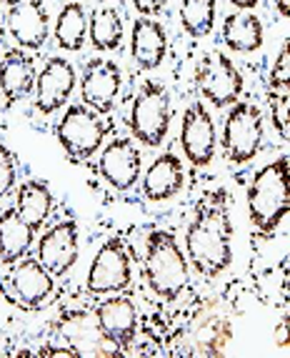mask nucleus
<instances>
[{"label": "nucleus", "instance_id": "obj_14", "mask_svg": "<svg viewBox=\"0 0 290 358\" xmlns=\"http://www.w3.org/2000/svg\"><path fill=\"white\" fill-rule=\"evenodd\" d=\"M48 10L43 0H23L18 6H10L6 15L8 33L20 48L38 50L48 41Z\"/></svg>", "mask_w": 290, "mask_h": 358}, {"label": "nucleus", "instance_id": "obj_1", "mask_svg": "<svg viewBox=\"0 0 290 358\" xmlns=\"http://www.w3.org/2000/svg\"><path fill=\"white\" fill-rule=\"evenodd\" d=\"M233 226L228 210V193L213 188L201 196L196 215L185 231V253L193 268L205 278L223 273L233 261Z\"/></svg>", "mask_w": 290, "mask_h": 358}, {"label": "nucleus", "instance_id": "obj_22", "mask_svg": "<svg viewBox=\"0 0 290 358\" xmlns=\"http://www.w3.org/2000/svg\"><path fill=\"white\" fill-rule=\"evenodd\" d=\"M15 210L33 231H41L53 210V193L45 180H25L15 196Z\"/></svg>", "mask_w": 290, "mask_h": 358}, {"label": "nucleus", "instance_id": "obj_19", "mask_svg": "<svg viewBox=\"0 0 290 358\" xmlns=\"http://www.w3.org/2000/svg\"><path fill=\"white\" fill-rule=\"evenodd\" d=\"M231 341V321L218 310V306L210 303L193 321V348L188 353L193 356H218Z\"/></svg>", "mask_w": 290, "mask_h": 358}, {"label": "nucleus", "instance_id": "obj_10", "mask_svg": "<svg viewBox=\"0 0 290 358\" xmlns=\"http://www.w3.org/2000/svg\"><path fill=\"white\" fill-rule=\"evenodd\" d=\"M215 123L208 113V108L201 101L185 110L183 123H180V145H183L185 158L190 161V166L205 168L210 166L215 155Z\"/></svg>", "mask_w": 290, "mask_h": 358}, {"label": "nucleus", "instance_id": "obj_21", "mask_svg": "<svg viewBox=\"0 0 290 358\" xmlns=\"http://www.w3.org/2000/svg\"><path fill=\"white\" fill-rule=\"evenodd\" d=\"M36 63L25 50H6L0 60V93L8 103H18L36 88Z\"/></svg>", "mask_w": 290, "mask_h": 358}, {"label": "nucleus", "instance_id": "obj_3", "mask_svg": "<svg viewBox=\"0 0 290 358\" xmlns=\"http://www.w3.org/2000/svg\"><path fill=\"white\" fill-rule=\"evenodd\" d=\"M145 278L160 301H175L188 286V261L175 236L153 231L145 243Z\"/></svg>", "mask_w": 290, "mask_h": 358}, {"label": "nucleus", "instance_id": "obj_13", "mask_svg": "<svg viewBox=\"0 0 290 358\" xmlns=\"http://www.w3.org/2000/svg\"><path fill=\"white\" fill-rule=\"evenodd\" d=\"M78 83L75 68L66 58H48L43 71L36 80V108L43 115H50L66 106V101L73 96Z\"/></svg>", "mask_w": 290, "mask_h": 358}, {"label": "nucleus", "instance_id": "obj_31", "mask_svg": "<svg viewBox=\"0 0 290 358\" xmlns=\"http://www.w3.org/2000/svg\"><path fill=\"white\" fill-rule=\"evenodd\" d=\"M168 0H133V6H136V10L140 13V15H145V18H155L163 8H166Z\"/></svg>", "mask_w": 290, "mask_h": 358}, {"label": "nucleus", "instance_id": "obj_16", "mask_svg": "<svg viewBox=\"0 0 290 358\" xmlns=\"http://www.w3.org/2000/svg\"><path fill=\"white\" fill-rule=\"evenodd\" d=\"M60 331L66 334L68 343L78 351V356H120L123 348L113 343L101 331L98 321L88 318V313H68L63 316Z\"/></svg>", "mask_w": 290, "mask_h": 358}, {"label": "nucleus", "instance_id": "obj_30", "mask_svg": "<svg viewBox=\"0 0 290 358\" xmlns=\"http://www.w3.org/2000/svg\"><path fill=\"white\" fill-rule=\"evenodd\" d=\"M15 178H18L15 158H13V153L6 148V145H0V198H6L8 193L13 191Z\"/></svg>", "mask_w": 290, "mask_h": 358}, {"label": "nucleus", "instance_id": "obj_12", "mask_svg": "<svg viewBox=\"0 0 290 358\" xmlns=\"http://www.w3.org/2000/svg\"><path fill=\"white\" fill-rule=\"evenodd\" d=\"M78 256H80V243H78V226L73 218L50 226L38 241V261L55 278L66 275L75 266Z\"/></svg>", "mask_w": 290, "mask_h": 358}, {"label": "nucleus", "instance_id": "obj_18", "mask_svg": "<svg viewBox=\"0 0 290 358\" xmlns=\"http://www.w3.org/2000/svg\"><path fill=\"white\" fill-rule=\"evenodd\" d=\"M168 53V33L163 23L155 18H140L133 23L131 33V55L143 71H153L158 68Z\"/></svg>", "mask_w": 290, "mask_h": 358}, {"label": "nucleus", "instance_id": "obj_17", "mask_svg": "<svg viewBox=\"0 0 290 358\" xmlns=\"http://www.w3.org/2000/svg\"><path fill=\"white\" fill-rule=\"evenodd\" d=\"M55 275L43 266L38 258H20L15 263V268L10 273V286L15 291V299L25 306V308H38L48 296L53 293Z\"/></svg>", "mask_w": 290, "mask_h": 358}, {"label": "nucleus", "instance_id": "obj_7", "mask_svg": "<svg viewBox=\"0 0 290 358\" xmlns=\"http://www.w3.org/2000/svg\"><path fill=\"white\" fill-rule=\"evenodd\" d=\"M196 85L208 103H213L215 108H225L240 101L245 80L231 58H225L223 53H208L198 66Z\"/></svg>", "mask_w": 290, "mask_h": 358}, {"label": "nucleus", "instance_id": "obj_24", "mask_svg": "<svg viewBox=\"0 0 290 358\" xmlns=\"http://www.w3.org/2000/svg\"><path fill=\"white\" fill-rule=\"evenodd\" d=\"M36 231L18 215L15 208L0 213V243H3V263H18L28 256Z\"/></svg>", "mask_w": 290, "mask_h": 358}, {"label": "nucleus", "instance_id": "obj_35", "mask_svg": "<svg viewBox=\"0 0 290 358\" xmlns=\"http://www.w3.org/2000/svg\"><path fill=\"white\" fill-rule=\"evenodd\" d=\"M0 263H3V243H0Z\"/></svg>", "mask_w": 290, "mask_h": 358}, {"label": "nucleus", "instance_id": "obj_20", "mask_svg": "<svg viewBox=\"0 0 290 358\" xmlns=\"http://www.w3.org/2000/svg\"><path fill=\"white\" fill-rule=\"evenodd\" d=\"M185 185V168L178 155L163 153L158 155L145 171L143 178V193L148 201H168L178 196Z\"/></svg>", "mask_w": 290, "mask_h": 358}, {"label": "nucleus", "instance_id": "obj_4", "mask_svg": "<svg viewBox=\"0 0 290 358\" xmlns=\"http://www.w3.org/2000/svg\"><path fill=\"white\" fill-rule=\"evenodd\" d=\"M108 131H110V123L103 120V113L93 110L85 103H73L66 115L58 120L55 138L73 163H83L101 150Z\"/></svg>", "mask_w": 290, "mask_h": 358}, {"label": "nucleus", "instance_id": "obj_23", "mask_svg": "<svg viewBox=\"0 0 290 358\" xmlns=\"http://www.w3.org/2000/svg\"><path fill=\"white\" fill-rule=\"evenodd\" d=\"M263 23L258 15L248 10L231 13L223 23V41L235 53H255L263 45Z\"/></svg>", "mask_w": 290, "mask_h": 358}, {"label": "nucleus", "instance_id": "obj_8", "mask_svg": "<svg viewBox=\"0 0 290 358\" xmlns=\"http://www.w3.org/2000/svg\"><path fill=\"white\" fill-rule=\"evenodd\" d=\"M131 253L120 238H110L101 245L90 263L85 288L93 296H113L131 286Z\"/></svg>", "mask_w": 290, "mask_h": 358}, {"label": "nucleus", "instance_id": "obj_34", "mask_svg": "<svg viewBox=\"0 0 290 358\" xmlns=\"http://www.w3.org/2000/svg\"><path fill=\"white\" fill-rule=\"evenodd\" d=\"M6 6H18V3H23V0H3Z\"/></svg>", "mask_w": 290, "mask_h": 358}, {"label": "nucleus", "instance_id": "obj_6", "mask_svg": "<svg viewBox=\"0 0 290 358\" xmlns=\"http://www.w3.org/2000/svg\"><path fill=\"white\" fill-rule=\"evenodd\" d=\"M263 113L261 108L248 101H238L231 108L223 126V153L233 166L250 163L263 145Z\"/></svg>", "mask_w": 290, "mask_h": 358}, {"label": "nucleus", "instance_id": "obj_25", "mask_svg": "<svg viewBox=\"0 0 290 358\" xmlns=\"http://www.w3.org/2000/svg\"><path fill=\"white\" fill-rule=\"evenodd\" d=\"M85 36H88V15H85V8L71 0L68 6L60 8L58 20H55V41L63 50H80L85 45Z\"/></svg>", "mask_w": 290, "mask_h": 358}, {"label": "nucleus", "instance_id": "obj_28", "mask_svg": "<svg viewBox=\"0 0 290 358\" xmlns=\"http://www.w3.org/2000/svg\"><path fill=\"white\" fill-rule=\"evenodd\" d=\"M268 90H270V93H290V41L283 43L278 58L273 63Z\"/></svg>", "mask_w": 290, "mask_h": 358}, {"label": "nucleus", "instance_id": "obj_32", "mask_svg": "<svg viewBox=\"0 0 290 358\" xmlns=\"http://www.w3.org/2000/svg\"><path fill=\"white\" fill-rule=\"evenodd\" d=\"M231 3H233L235 8H240V10H253V8L258 6L261 0H231Z\"/></svg>", "mask_w": 290, "mask_h": 358}, {"label": "nucleus", "instance_id": "obj_11", "mask_svg": "<svg viewBox=\"0 0 290 358\" xmlns=\"http://www.w3.org/2000/svg\"><path fill=\"white\" fill-rule=\"evenodd\" d=\"M98 171H101L103 180L113 185L115 191H131L143 173L140 150L131 138H115L101 150Z\"/></svg>", "mask_w": 290, "mask_h": 358}, {"label": "nucleus", "instance_id": "obj_33", "mask_svg": "<svg viewBox=\"0 0 290 358\" xmlns=\"http://www.w3.org/2000/svg\"><path fill=\"white\" fill-rule=\"evenodd\" d=\"M283 18H290V0H273Z\"/></svg>", "mask_w": 290, "mask_h": 358}, {"label": "nucleus", "instance_id": "obj_2", "mask_svg": "<svg viewBox=\"0 0 290 358\" xmlns=\"http://www.w3.org/2000/svg\"><path fill=\"white\" fill-rule=\"evenodd\" d=\"M290 213V161H270L248 185V215L261 233H273Z\"/></svg>", "mask_w": 290, "mask_h": 358}, {"label": "nucleus", "instance_id": "obj_36", "mask_svg": "<svg viewBox=\"0 0 290 358\" xmlns=\"http://www.w3.org/2000/svg\"><path fill=\"white\" fill-rule=\"evenodd\" d=\"M285 136H288V141H290V126H288V131H285Z\"/></svg>", "mask_w": 290, "mask_h": 358}, {"label": "nucleus", "instance_id": "obj_9", "mask_svg": "<svg viewBox=\"0 0 290 358\" xmlns=\"http://www.w3.org/2000/svg\"><path fill=\"white\" fill-rule=\"evenodd\" d=\"M123 90V73L118 63L106 58H93L83 66L80 76V98L98 113H110Z\"/></svg>", "mask_w": 290, "mask_h": 358}, {"label": "nucleus", "instance_id": "obj_15", "mask_svg": "<svg viewBox=\"0 0 290 358\" xmlns=\"http://www.w3.org/2000/svg\"><path fill=\"white\" fill-rule=\"evenodd\" d=\"M95 321L101 326V331L113 341L118 343L120 348H128L136 338L138 329V310L128 296H120V293H113L110 299L101 301L98 308H95Z\"/></svg>", "mask_w": 290, "mask_h": 358}, {"label": "nucleus", "instance_id": "obj_29", "mask_svg": "<svg viewBox=\"0 0 290 358\" xmlns=\"http://www.w3.org/2000/svg\"><path fill=\"white\" fill-rule=\"evenodd\" d=\"M270 118L285 136L290 126V93H270Z\"/></svg>", "mask_w": 290, "mask_h": 358}, {"label": "nucleus", "instance_id": "obj_5", "mask_svg": "<svg viewBox=\"0 0 290 358\" xmlns=\"http://www.w3.org/2000/svg\"><path fill=\"white\" fill-rule=\"evenodd\" d=\"M131 133L143 145H160L171 128V96L163 83L145 80L138 88L131 108Z\"/></svg>", "mask_w": 290, "mask_h": 358}, {"label": "nucleus", "instance_id": "obj_27", "mask_svg": "<svg viewBox=\"0 0 290 358\" xmlns=\"http://www.w3.org/2000/svg\"><path fill=\"white\" fill-rule=\"evenodd\" d=\"M180 25L193 38L210 36L215 25V0H180Z\"/></svg>", "mask_w": 290, "mask_h": 358}, {"label": "nucleus", "instance_id": "obj_26", "mask_svg": "<svg viewBox=\"0 0 290 358\" xmlns=\"http://www.w3.org/2000/svg\"><path fill=\"white\" fill-rule=\"evenodd\" d=\"M88 38L93 48L98 50H115L123 43V18L110 6L95 8L88 18Z\"/></svg>", "mask_w": 290, "mask_h": 358}]
</instances>
